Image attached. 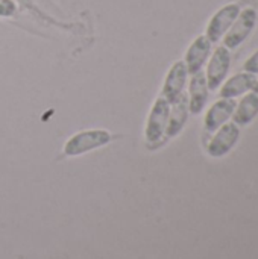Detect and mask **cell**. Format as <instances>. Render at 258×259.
Returning a JSON list of instances; mask_svg holds the SVG:
<instances>
[{
	"label": "cell",
	"mask_w": 258,
	"mask_h": 259,
	"mask_svg": "<svg viewBox=\"0 0 258 259\" xmlns=\"http://www.w3.org/2000/svg\"><path fill=\"white\" fill-rule=\"evenodd\" d=\"M257 23V11L254 8H246L239 14L233 26L230 27L228 33L225 35V47L227 49H236L239 47L254 30Z\"/></svg>",
	"instance_id": "cell-3"
},
{
	"label": "cell",
	"mask_w": 258,
	"mask_h": 259,
	"mask_svg": "<svg viewBox=\"0 0 258 259\" xmlns=\"http://www.w3.org/2000/svg\"><path fill=\"white\" fill-rule=\"evenodd\" d=\"M257 79L252 73H242V74H236L233 76L230 80H227V83L222 87L220 90V96L224 99H234L237 96H242L243 93L249 91L254 88Z\"/></svg>",
	"instance_id": "cell-12"
},
{
	"label": "cell",
	"mask_w": 258,
	"mask_h": 259,
	"mask_svg": "<svg viewBox=\"0 0 258 259\" xmlns=\"http://www.w3.org/2000/svg\"><path fill=\"white\" fill-rule=\"evenodd\" d=\"M254 91H255V94L258 96V82H255V85H254V88H252Z\"/></svg>",
	"instance_id": "cell-16"
},
{
	"label": "cell",
	"mask_w": 258,
	"mask_h": 259,
	"mask_svg": "<svg viewBox=\"0 0 258 259\" xmlns=\"http://www.w3.org/2000/svg\"><path fill=\"white\" fill-rule=\"evenodd\" d=\"M230 64H231V55L225 46H220L214 50L208 68H207V85L208 90H216L222 85L225 80L228 71H230Z\"/></svg>",
	"instance_id": "cell-5"
},
{
	"label": "cell",
	"mask_w": 258,
	"mask_h": 259,
	"mask_svg": "<svg viewBox=\"0 0 258 259\" xmlns=\"http://www.w3.org/2000/svg\"><path fill=\"white\" fill-rule=\"evenodd\" d=\"M187 65L182 61H178L172 65V68L169 70L166 80H164V87H163V96L170 105L173 102L178 100V97L182 94L186 80H187Z\"/></svg>",
	"instance_id": "cell-7"
},
{
	"label": "cell",
	"mask_w": 258,
	"mask_h": 259,
	"mask_svg": "<svg viewBox=\"0 0 258 259\" xmlns=\"http://www.w3.org/2000/svg\"><path fill=\"white\" fill-rule=\"evenodd\" d=\"M111 141V134L103 129H94V131H84L76 135H73L64 147V153L67 156H78L82 153H87L90 150L99 149Z\"/></svg>",
	"instance_id": "cell-1"
},
{
	"label": "cell",
	"mask_w": 258,
	"mask_h": 259,
	"mask_svg": "<svg viewBox=\"0 0 258 259\" xmlns=\"http://www.w3.org/2000/svg\"><path fill=\"white\" fill-rule=\"evenodd\" d=\"M258 115V96L255 93H251L243 97V100L236 106V111L233 114V120L237 126H246L249 124Z\"/></svg>",
	"instance_id": "cell-13"
},
{
	"label": "cell",
	"mask_w": 258,
	"mask_h": 259,
	"mask_svg": "<svg viewBox=\"0 0 258 259\" xmlns=\"http://www.w3.org/2000/svg\"><path fill=\"white\" fill-rule=\"evenodd\" d=\"M239 137H240V129L234 121L220 126L217 134L213 137V140L210 141L207 147L208 155L213 158L225 156L236 146V143L239 141Z\"/></svg>",
	"instance_id": "cell-6"
},
{
	"label": "cell",
	"mask_w": 258,
	"mask_h": 259,
	"mask_svg": "<svg viewBox=\"0 0 258 259\" xmlns=\"http://www.w3.org/2000/svg\"><path fill=\"white\" fill-rule=\"evenodd\" d=\"M169 114H170V103L164 97H158L151 109L148 126H146V140L149 144H155L163 138L167 127Z\"/></svg>",
	"instance_id": "cell-2"
},
{
	"label": "cell",
	"mask_w": 258,
	"mask_h": 259,
	"mask_svg": "<svg viewBox=\"0 0 258 259\" xmlns=\"http://www.w3.org/2000/svg\"><path fill=\"white\" fill-rule=\"evenodd\" d=\"M17 11L14 0H0V17H12Z\"/></svg>",
	"instance_id": "cell-14"
},
{
	"label": "cell",
	"mask_w": 258,
	"mask_h": 259,
	"mask_svg": "<svg viewBox=\"0 0 258 259\" xmlns=\"http://www.w3.org/2000/svg\"><path fill=\"white\" fill-rule=\"evenodd\" d=\"M210 52H211V41L205 35L198 36L192 42V46L189 47V50L186 53L187 71L190 74H195V73L201 71L202 65L205 64L207 58L210 56Z\"/></svg>",
	"instance_id": "cell-8"
},
{
	"label": "cell",
	"mask_w": 258,
	"mask_h": 259,
	"mask_svg": "<svg viewBox=\"0 0 258 259\" xmlns=\"http://www.w3.org/2000/svg\"><path fill=\"white\" fill-rule=\"evenodd\" d=\"M245 70L248 73H252V74H257L258 73V50L245 62Z\"/></svg>",
	"instance_id": "cell-15"
},
{
	"label": "cell",
	"mask_w": 258,
	"mask_h": 259,
	"mask_svg": "<svg viewBox=\"0 0 258 259\" xmlns=\"http://www.w3.org/2000/svg\"><path fill=\"white\" fill-rule=\"evenodd\" d=\"M208 100V85L207 77L202 71H198L192 74L190 80V100H189V109L193 114H199Z\"/></svg>",
	"instance_id": "cell-10"
},
{
	"label": "cell",
	"mask_w": 258,
	"mask_h": 259,
	"mask_svg": "<svg viewBox=\"0 0 258 259\" xmlns=\"http://www.w3.org/2000/svg\"><path fill=\"white\" fill-rule=\"evenodd\" d=\"M189 99L187 96L182 93L176 102L172 103V109H170V114H169V121H167V127H166V135L167 137H175L178 135L186 121H187V117H189Z\"/></svg>",
	"instance_id": "cell-11"
},
{
	"label": "cell",
	"mask_w": 258,
	"mask_h": 259,
	"mask_svg": "<svg viewBox=\"0 0 258 259\" xmlns=\"http://www.w3.org/2000/svg\"><path fill=\"white\" fill-rule=\"evenodd\" d=\"M240 14V6L236 3H230L224 8H220L210 20L207 26V38L211 42H217L233 26L236 18Z\"/></svg>",
	"instance_id": "cell-4"
},
{
	"label": "cell",
	"mask_w": 258,
	"mask_h": 259,
	"mask_svg": "<svg viewBox=\"0 0 258 259\" xmlns=\"http://www.w3.org/2000/svg\"><path fill=\"white\" fill-rule=\"evenodd\" d=\"M237 103L233 99H224L216 102L207 112L205 115V131L207 132H214L220 126H224L234 114Z\"/></svg>",
	"instance_id": "cell-9"
}]
</instances>
